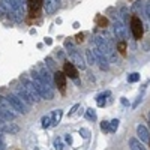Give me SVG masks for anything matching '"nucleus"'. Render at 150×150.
Masks as SVG:
<instances>
[{"mask_svg": "<svg viewBox=\"0 0 150 150\" xmlns=\"http://www.w3.org/2000/svg\"><path fill=\"white\" fill-rule=\"evenodd\" d=\"M149 120H150V112H149Z\"/></svg>", "mask_w": 150, "mask_h": 150, "instance_id": "79ce46f5", "label": "nucleus"}, {"mask_svg": "<svg viewBox=\"0 0 150 150\" xmlns=\"http://www.w3.org/2000/svg\"><path fill=\"white\" fill-rule=\"evenodd\" d=\"M138 80H140V74L138 72H132V74L128 75V81L129 83H137Z\"/></svg>", "mask_w": 150, "mask_h": 150, "instance_id": "b1692460", "label": "nucleus"}, {"mask_svg": "<svg viewBox=\"0 0 150 150\" xmlns=\"http://www.w3.org/2000/svg\"><path fill=\"white\" fill-rule=\"evenodd\" d=\"M32 81H33L38 93H39V96H41L42 99H45V101H51V99L54 98L53 87L50 86V84H47V83L41 78V75L38 74V72H33V74H32Z\"/></svg>", "mask_w": 150, "mask_h": 150, "instance_id": "f257e3e1", "label": "nucleus"}, {"mask_svg": "<svg viewBox=\"0 0 150 150\" xmlns=\"http://www.w3.org/2000/svg\"><path fill=\"white\" fill-rule=\"evenodd\" d=\"M0 110L2 111H14V108H12V105L9 104V101L3 96H0Z\"/></svg>", "mask_w": 150, "mask_h": 150, "instance_id": "a211bd4d", "label": "nucleus"}, {"mask_svg": "<svg viewBox=\"0 0 150 150\" xmlns=\"http://www.w3.org/2000/svg\"><path fill=\"white\" fill-rule=\"evenodd\" d=\"M84 116H86V119L87 120H96V112H95V110L93 108H87L86 110V112H84Z\"/></svg>", "mask_w": 150, "mask_h": 150, "instance_id": "4be33fe9", "label": "nucleus"}, {"mask_svg": "<svg viewBox=\"0 0 150 150\" xmlns=\"http://www.w3.org/2000/svg\"><path fill=\"white\" fill-rule=\"evenodd\" d=\"M17 132H20V126L18 125H15V123H3V134H17Z\"/></svg>", "mask_w": 150, "mask_h": 150, "instance_id": "ddd939ff", "label": "nucleus"}, {"mask_svg": "<svg viewBox=\"0 0 150 150\" xmlns=\"http://www.w3.org/2000/svg\"><path fill=\"white\" fill-rule=\"evenodd\" d=\"M119 120L117 119H114V120H111L110 122V132H116L117 131V128H119Z\"/></svg>", "mask_w": 150, "mask_h": 150, "instance_id": "393cba45", "label": "nucleus"}, {"mask_svg": "<svg viewBox=\"0 0 150 150\" xmlns=\"http://www.w3.org/2000/svg\"><path fill=\"white\" fill-rule=\"evenodd\" d=\"M131 30H132V35H134L135 39H141L144 30H143V23L138 17H134L131 20Z\"/></svg>", "mask_w": 150, "mask_h": 150, "instance_id": "20e7f679", "label": "nucleus"}, {"mask_svg": "<svg viewBox=\"0 0 150 150\" xmlns=\"http://www.w3.org/2000/svg\"><path fill=\"white\" fill-rule=\"evenodd\" d=\"M137 135H138V138L141 140V143H149V140H150V134H149V131L144 125H138V126H137Z\"/></svg>", "mask_w": 150, "mask_h": 150, "instance_id": "9b49d317", "label": "nucleus"}, {"mask_svg": "<svg viewBox=\"0 0 150 150\" xmlns=\"http://www.w3.org/2000/svg\"><path fill=\"white\" fill-rule=\"evenodd\" d=\"M69 59H71V63H72L75 68H78V69H81V71L86 69V62H84V59L81 57L80 53L75 51V50L69 53Z\"/></svg>", "mask_w": 150, "mask_h": 150, "instance_id": "39448f33", "label": "nucleus"}, {"mask_svg": "<svg viewBox=\"0 0 150 150\" xmlns=\"http://www.w3.org/2000/svg\"><path fill=\"white\" fill-rule=\"evenodd\" d=\"M44 8L48 15H53L54 12H57V9L60 8V0H44Z\"/></svg>", "mask_w": 150, "mask_h": 150, "instance_id": "6e6552de", "label": "nucleus"}, {"mask_svg": "<svg viewBox=\"0 0 150 150\" xmlns=\"http://www.w3.org/2000/svg\"><path fill=\"white\" fill-rule=\"evenodd\" d=\"M41 125H42V128L44 129H47V128H50L51 126V116H44L42 119H41Z\"/></svg>", "mask_w": 150, "mask_h": 150, "instance_id": "5701e85b", "label": "nucleus"}, {"mask_svg": "<svg viewBox=\"0 0 150 150\" xmlns=\"http://www.w3.org/2000/svg\"><path fill=\"white\" fill-rule=\"evenodd\" d=\"M15 95H17V96L21 99V101H23L24 104H35V102H33V99L29 96V93H27L26 90H24V87H18Z\"/></svg>", "mask_w": 150, "mask_h": 150, "instance_id": "f8f14e48", "label": "nucleus"}, {"mask_svg": "<svg viewBox=\"0 0 150 150\" xmlns=\"http://www.w3.org/2000/svg\"><path fill=\"white\" fill-rule=\"evenodd\" d=\"M129 147H131V150H146L143 143L138 141L137 138H129Z\"/></svg>", "mask_w": 150, "mask_h": 150, "instance_id": "dca6fc26", "label": "nucleus"}, {"mask_svg": "<svg viewBox=\"0 0 150 150\" xmlns=\"http://www.w3.org/2000/svg\"><path fill=\"white\" fill-rule=\"evenodd\" d=\"M110 95H111L110 92H104V93H101V95H98V96H96V104H98V107H105V99H107Z\"/></svg>", "mask_w": 150, "mask_h": 150, "instance_id": "6ab92c4d", "label": "nucleus"}, {"mask_svg": "<svg viewBox=\"0 0 150 150\" xmlns=\"http://www.w3.org/2000/svg\"><path fill=\"white\" fill-rule=\"evenodd\" d=\"M6 99L9 101V104L12 105L14 111H18V112H21V114H26V112H27V107H26V104H24L15 93H11Z\"/></svg>", "mask_w": 150, "mask_h": 150, "instance_id": "f03ea898", "label": "nucleus"}, {"mask_svg": "<svg viewBox=\"0 0 150 150\" xmlns=\"http://www.w3.org/2000/svg\"><path fill=\"white\" fill-rule=\"evenodd\" d=\"M45 44L47 45H51L53 44V39H51V38H45Z\"/></svg>", "mask_w": 150, "mask_h": 150, "instance_id": "ea45409f", "label": "nucleus"}, {"mask_svg": "<svg viewBox=\"0 0 150 150\" xmlns=\"http://www.w3.org/2000/svg\"><path fill=\"white\" fill-rule=\"evenodd\" d=\"M112 30H114V36L119 41H125V35H126V29L122 21H114L112 24Z\"/></svg>", "mask_w": 150, "mask_h": 150, "instance_id": "0eeeda50", "label": "nucleus"}, {"mask_svg": "<svg viewBox=\"0 0 150 150\" xmlns=\"http://www.w3.org/2000/svg\"><path fill=\"white\" fill-rule=\"evenodd\" d=\"M27 2H29V6H30L32 12L39 11L41 6H42V0H27Z\"/></svg>", "mask_w": 150, "mask_h": 150, "instance_id": "412c9836", "label": "nucleus"}, {"mask_svg": "<svg viewBox=\"0 0 150 150\" xmlns=\"http://www.w3.org/2000/svg\"><path fill=\"white\" fill-rule=\"evenodd\" d=\"M146 14H147V17L150 18V2L146 3Z\"/></svg>", "mask_w": 150, "mask_h": 150, "instance_id": "f704fd0d", "label": "nucleus"}, {"mask_svg": "<svg viewBox=\"0 0 150 150\" xmlns=\"http://www.w3.org/2000/svg\"><path fill=\"white\" fill-rule=\"evenodd\" d=\"M0 150H5V143H3L2 138H0Z\"/></svg>", "mask_w": 150, "mask_h": 150, "instance_id": "a19ab883", "label": "nucleus"}, {"mask_svg": "<svg viewBox=\"0 0 150 150\" xmlns=\"http://www.w3.org/2000/svg\"><path fill=\"white\" fill-rule=\"evenodd\" d=\"M54 83L57 84V87L62 90V92H65V87H66V75L63 72H60V71H56L54 72Z\"/></svg>", "mask_w": 150, "mask_h": 150, "instance_id": "9d476101", "label": "nucleus"}, {"mask_svg": "<svg viewBox=\"0 0 150 150\" xmlns=\"http://www.w3.org/2000/svg\"><path fill=\"white\" fill-rule=\"evenodd\" d=\"M39 75H41V78H42V80H44V81H45L47 84H50V86H51V87H53V83H54V78L51 77V74H50V71H47V69H42Z\"/></svg>", "mask_w": 150, "mask_h": 150, "instance_id": "2eb2a0df", "label": "nucleus"}, {"mask_svg": "<svg viewBox=\"0 0 150 150\" xmlns=\"http://www.w3.org/2000/svg\"><path fill=\"white\" fill-rule=\"evenodd\" d=\"M50 116H51V126H57V125L60 123V120H62L63 111H62V110H54Z\"/></svg>", "mask_w": 150, "mask_h": 150, "instance_id": "4468645a", "label": "nucleus"}, {"mask_svg": "<svg viewBox=\"0 0 150 150\" xmlns=\"http://www.w3.org/2000/svg\"><path fill=\"white\" fill-rule=\"evenodd\" d=\"M86 59H87V63H89L90 66H95L98 62H96V56L93 53V50H86Z\"/></svg>", "mask_w": 150, "mask_h": 150, "instance_id": "f3484780", "label": "nucleus"}, {"mask_svg": "<svg viewBox=\"0 0 150 150\" xmlns=\"http://www.w3.org/2000/svg\"><path fill=\"white\" fill-rule=\"evenodd\" d=\"M65 141H66V144H69V146L72 144V137H71L69 134H68V135L65 137Z\"/></svg>", "mask_w": 150, "mask_h": 150, "instance_id": "473e14b6", "label": "nucleus"}, {"mask_svg": "<svg viewBox=\"0 0 150 150\" xmlns=\"http://www.w3.org/2000/svg\"><path fill=\"white\" fill-rule=\"evenodd\" d=\"M5 15V6L3 5H0V18H2Z\"/></svg>", "mask_w": 150, "mask_h": 150, "instance_id": "e433bc0d", "label": "nucleus"}, {"mask_svg": "<svg viewBox=\"0 0 150 150\" xmlns=\"http://www.w3.org/2000/svg\"><path fill=\"white\" fill-rule=\"evenodd\" d=\"M5 122H8V120H6V117L3 116V112H2V110H0V123H5Z\"/></svg>", "mask_w": 150, "mask_h": 150, "instance_id": "c9c22d12", "label": "nucleus"}, {"mask_svg": "<svg viewBox=\"0 0 150 150\" xmlns=\"http://www.w3.org/2000/svg\"><path fill=\"white\" fill-rule=\"evenodd\" d=\"M63 74L66 75V77L72 78V80H77V78H78V71H77V68L71 63V62H66V63H65V66H63Z\"/></svg>", "mask_w": 150, "mask_h": 150, "instance_id": "1a4fd4ad", "label": "nucleus"}, {"mask_svg": "<svg viewBox=\"0 0 150 150\" xmlns=\"http://www.w3.org/2000/svg\"><path fill=\"white\" fill-rule=\"evenodd\" d=\"M65 48L68 50V53H71V51H74L75 50V47H74V44H72V41H65Z\"/></svg>", "mask_w": 150, "mask_h": 150, "instance_id": "c756f323", "label": "nucleus"}, {"mask_svg": "<svg viewBox=\"0 0 150 150\" xmlns=\"http://www.w3.org/2000/svg\"><path fill=\"white\" fill-rule=\"evenodd\" d=\"M54 149L56 150H65V144L60 141V138H56L54 140Z\"/></svg>", "mask_w": 150, "mask_h": 150, "instance_id": "a878e982", "label": "nucleus"}, {"mask_svg": "<svg viewBox=\"0 0 150 150\" xmlns=\"http://www.w3.org/2000/svg\"><path fill=\"white\" fill-rule=\"evenodd\" d=\"M80 135L83 137L84 140H89V137H90V131H89V129H86V128H81V129H80Z\"/></svg>", "mask_w": 150, "mask_h": 150, "instance_id": "bb28decb", "label": "nucleus"}, {"mask_svg": "<svg viewBox=\"0 0 150 150\" xmlns=\"http://www.w3.org/2000/svg\"><path fill=\"white\" fill-rule=\"evenodd\" d=\"M101 131L102 132H110V122H107V120H104V122H101Z\"/></svg>", "mask_w": 150, "mask_h": 150, "instance_id": "cd10ccee", "label": "nucleus"}, {"mask_svg": "<svg viewBox=\"0 0 150 150\" xmlns=\"http://www.w3.org/2000/svg\"><path fill=\"white\" fill-rule=\"evenodd\" d=\"M122 104H123L125 107H128V105H129V102H128V99H126V98H122Z\"/></svg>", "mask_w": 150, "mask_h": 150, "instance_id": "4c0bfd02", "label": "nucleus"}, {"mask_svg": "<svg viewBox=\"0 0 150 150\" xmlns=\"http://www.w3.org/2000/svg\"><path fill=\"white\" fill-rule=\"evenodd\" d=\"M119 51L122 53V54H126V42L125 41H120V44H119Z\"/></svg>", "mask_w": 150, "mask_h": 150, "instance_id": "7c9ffc66", "label": "nucleus"}, {"mask_svg": "<svg viewBox=\"0 0 150 150\" xmlns=\"http://www.w3.org/2000/svg\"><path fill=\"white\" fill-rule=\"evenodd\" d=\"M23 87H24V90L29 93V96L33 99V102H35V104H36V102H39L41 99H42V98L39 96V93H38V90H36V87H35V84H33L32 80H24Z\"/></svg>", "mask_w": 150, "mask_h": 150, "instance_id": "7ed1b4c3", "label": "nucleus"}, {"mask_svg": "<svg viewBox=\"0 0 150 150\" xmlns=\"http://www.w3.org/2000/svg\"><path fill=\"white\" fill-rule=\"evenodd\" d=\"M45 63H47V66H48L50 69H54V68H56V65H54V60H53L51 57H45Z\"/></svg>", "mask_w": 150, "mask_h": 150, "instance_id": "c85d7f7f", "label": "nucleus"}, {"mask_svg": "<svg viewBox=\"0 0 150 150\" xmlns=\"http://www.w3.org/2000/svg\"><path fill=\"white\" fill-rule=\"evenodd\" d=\"M78 108H80V105H74V107L71 108V111H69V116H72V114H74V112H75V111H77V110H78Z\"/></svg>", "mask_w": 150, "mask_h": 150, "instance_id": "72a5a7b5", "label": "nucleus"}, {"mask_svg": "<svg viewBox=\"0 0 150 150\" xmlns=\"http://www.w3.org/2000/svg\"><path fill=\"white\" fill-rule=\"evenodd\" d=\"M6 6H9L11 11H17L21 6V0H5Z\"/></svg>", "mask_w": 150, "mask_h": 150, "instance_id": "aec40b11", "label": "nucleus"}, {"mask_svg": "<svg viewBox=\"0 0 150 150\" xmlns=\"http://www.w3.org/2000/svg\"><path fill=\"white\" fill-rule=\"evenodd\" d=\"M93 53H95V56H96V62L99 63V68H101L102 71H108V68H110V60H108V57H107L102 51H99L98 48L93 50Z\"/></svg>", "mask_w": 150, "mask_h": 150, "instance_id": "423d86ee", "label": "nucleus"}, {"mask_svg": "<svg viewBox=\"0 0 150 150\" xmlns=\"http://www.w3.org/2000/svg\"><path fill=\"white\" fill-rule=\"evenodd\" d=\"M83 39H84V35L81 33V35H77V41L78 42H83Z\"/></svg>", "mask_w": 150, "mask_h": 150, "instance_id": "58836bf2", "label": "nucleus"}, {"mask_svg": "<svg viewBox=\"0 0 150 150\" xmlns=\"http://www.w3.org/2000/svg\"><path fill=\"white\" fill-rule=\"evenodd\" d=\"M98 24H99V26H102V27H104V26H107V20H104V18H101V17H99V18H98Z\"/></svg>", "mask_w": 150, "mask_h": 150, "instance_id": "2f4dec72", "label": "nucleus"}, {"mask_svg": "<svg viewBox=\"0 0 150 150\" xmlns=\"http://www.w3.org/2000/svg\"><path fill=\"white\" fill-rule=\"evenodd\" d=\"M149 144H150V140H149Z\"/></svg>", "mask_w": 150, "mask_h": 150, "instance_id": "37998d69", "label": "nucleus"}]
</instances>
